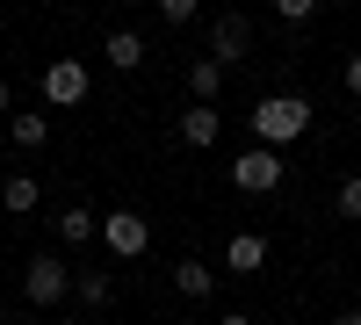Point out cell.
Returning <instances> with one entry per match:
<instances>
[{"label": "cell", "instance_id": "obj_5", "mask_svg": "<svg viewBox=\"0 0 361 325\" xmlns=\"http://www.w3.org/2000/svg\"><path fill=\"white\" fill-rule=\"evenodd\" d=\"M246 51H253V22L246 15H217L209 22V58L231 73V66H246Z\"/></svg>", "mask_w": 361, "mask_h": 325}, {"label": "cell", "instance_id": "obj_2", "mask_svg": "<svg viewBox=\"0 0 361 325\" xmlns=\"http://www.w3.org/2000/svg\"><path fill=\"white\" fill-rule=\"evenodd\" d=\"M22 297L37 304V311H58V304L73 297V268H66L58 253H37V260H29V275H22Z\"/></svg>", "mask_w": 361, "mask_h": 325}, {"label": "cell", "instance_id": "obj_19", "mask_svg": "<svg viewBox=\"0 0 361 325\" xmlns=\"http://www.w3.org/2000/svg\"><path fill=\"white\" fill-rule=\"evenodd\" d=\"M347 94H354V102H361V51H354V58H347Z\"/></svg>", "mask_w": 361, "mask_h": 325}, {"label": "cell", "instance_id": "obj_1", "mask_svg": "<svg viewBox=\"0 0 361 325\" xmlns=\"http://www.w3.org/2000/svg\"><path fill=\"white\" fill-rule=\"evenodd\" d=\"M304 130H311V102L304 94H267L253 109V137L267 145V152H275V145H296Z\"/></svg>", "mask_w": 361, "mask_h": 325}, {"label": "cell", "instance_id": "obj_10", "mask_svg": "<svg viewBox=\"0 0 361 325\" xmlns=\"http://www.w3.org/2000/svg\"><path fill=\"white\" fill-rule=\"evenodd\" d=\"M102 51H109V66H116V73H137V66H145V37H137V29H109V44H102Z\"/></svg>", "mask_w": 361, "mask_h": 325}, {"label": "cell", "instance_id": "obj_16", "mask_svg": "<svg viewBox=\"0 0 361 325\" xmlns=\"http://www.w3.org/2000/svg\"><path fill=\"white\" fill-rule=\"evenodd\" d=\"M333 210L361 224V173H347V181H340V195H333Z\"/></svg>", "mask_w": 361, "mask_h": 325}, {"label": "cell", "instance_id": "obj_9", "mask_svg": "<svg viewBox=\"0 0 361 325\" xmlns=\"http://www.w3.org/2000/svg\"><path fill=\"white\" fill-rule=\"evenodd\" d=\"M217 130H224V116H217V109H188V116H180V137H188V152H209V145H217Z\"/></svg>", "mask_w": 361, "mask_h": 325}, {"label": "cell", "instance_id": "obj_15", "mask_svg": "<svg viewBox=\"0 0 361 325\" xmlns=\"http://www.w3.org/2000/svg\"><path fill=\"white\" fill-rule=\"evenodd\" d=\"M173 289H180V297H209V268H202V260H180V268H173Z\"/></svg>", "mask_w": 361, "mask_h": 325}, {"label": "cell", "instance_id": "obj_12", "mask_svg": "<svg viewBox=\"0 0 361 325\" xmlns=\"http://www.w3.org/2000/svg\"><path fill=\"white\" fill-rule=\"evenodd\" d=\"M73 297H80L87 311H109V304H116V275H109V268H87V275L73 282Z\"/></svg>", "mask_w": 361, "mask_h": 325}, {"label": "cell", "instance_id": "obj_8", "mask_svg": "<svg viewBox=\"0 0 361 325\" xmlns=\"http://www.w3.org/2000/svg\"><path fill=\"white\" fill-rule=\"evenodd\" d=\"M44 202V188H37V173H8V181H0V210L8 217H29Z\"/></svg>", "mask_w": 361, "mask_h": 325}, {"label": "cell", "instance_id": "obj_6", "mask_svg": "<svg viewBox=\"0 0 361 325\" xmlns=\"http://www.w3.org/2000/svg\"><path fill=\"white\" fill-rule=\"evenodd\" d=\"M102 246H109L116 260H137L145 246H152V224H145L137 210H116V217H102Z\"/></svg>", "mask_w": 361, "mask_h": 325}, {"label": "cell", "instance_id": "obj_14", "mask_svg": "<svg viewBox=\"0 0 361 325\" xmlns=\"http://www.w3.org/2000/svg\"><path fill=\"white\" fill-rule=\"evenodd\" d=\"M8 130H15L22 152H44V145H51V123H44V116H8Z\"/></svg>", "mask_w": 361, "mask_h": 325}, {"label": "cell", "instance_id": "obj_23", "mask_svg": "<svg viewBox=\"0 0 361 325\" xmlns=\"http://www.w3.org/2000/svg\"><path fill=\"white\" fill-rule=\"evenodd\" d=\"M58 325H80V318H58Z\"/></svg>", "mask_w": 361, "mask_h": 325}, {"label": "cell", "instance_id": "obj_22", "mask_svg": "<svg viewBox=\"0 0 361 325\" xmlns=\"http://www.w3.org/2000/svg\"><path fill=\"white\" fill-rule=\"evenodd\" d=\"M333 325H361V311H340V318H333Z\"/></svg>", "mask_w": 361, "mask_h": 325}, {"label": "cell", "instance_id": "obj_18", "mask_svg": "<svg viewBox=\"0 0 361 325\" xmlns=\"http://www.w3.org/2000/svg\"><path fill=\"white\" fill-rule=\"evenodd\" d=\"M275 15H282V22H311L318 0H275Z\"/></svg>", "mask_w": 361, "mask_h": 325}, {"label": "cell", "instance_id": "obj_11", "mask_svg": "<svg viewBox=\"0 0 361 325\" xmlns=\"http://www.w3.org/2000/svg\"><path fill=\"white\" fill-rule=\"evenodd\" d=\"M217 87H224V66H217V58H195V66H188V94H195V109H217Z\"/></svg>", "mask_w": 361, "mask_h": 325}, {"label": "cell", "instance_id": "obj_4", "mask_svg": "<svg viewBox=\"0 0 361 325\" xmlns=\"http://www.w3.org/2000/svg\"><path fill=\"white\" fill-rule=\"evenodd\" d=\"M87 94H94V80H87L80 58H51V66H44V102L51 109H80Z\"/></svg>", "mask_w": 361, "mask_h": 325}, {"label": "cell", "instance_id": "obj_13", "mask_svg": "<svg viewBox=\"0 0 361 325\" xmlns=\"http://www.w3.org/2000/svg\"><path fill=\"white\" fill-rule=\"evenodd\" d=\"M58 239H66V246H87V239H102V217L87 210V202H73V210L58 217Z\"/></svg>", "mask_w": 361, "mask_h": 325}, {"label": "cell", "instance_id": "obj_17", "mask_svg": "<svg viewBox=\"0 0 361 325\" xmlns=\"http://www.w3.org/2000/svg\"><path fill=\"white\" fill-rule=\"evenodd\" d=\"M159 22H166V29H188V22H195V0H159Z\"/></svg>", "mask_w": 361, "mask_h": 325}, {"label": "cell", "instance_id": "obj_3", "mask_svg": "<svg viewBox=\"0 0 361 325\" xmlns=\"http://www.w3.org/2000/svg\"><path fill=\"white\" fill-rule=\"evenodd\" d=\"M231 188H238V195H275V188H282V159L267 152V145L238 152V159H231Z\"/></svg>", "mask_w": 361, "mask_h": 325}, {"label": "cell", "instance_id": "obj_20", "mask_svg": "<svg viewBox=\"0 0 361 325\" xmlns=\"http://www.w3.org/2000/svg\"><path fill=\"white\" fill-rule=\"evenodd\" d=\"M217 325H253V318H246V311H224V318H217Z\"/></svg>", "mask_w": 361, "mask_h": 325}, {"label": "cell", "instance_id": "obj_7", "mask_svg": "<svg viewBox=\"0 0 361 325\" xmlns=\"http://www.w3.org/2000/svg\"><path fill=\"white\" fill-rule=\"evenodd\" d=\"M224 268L231 275H260L267 268V239H260V231H238V239L224 246Z\"/></svg>", "mask_w": 361, "mask_h": 325}, {"label": "cell", "instance_id": "obj_21", "mask_svg": "<svg viewBox=\"0 0 361 325\" xmlns=\"http://www.w3.org/2000/svg\"><path fill=\"white\" fill-rule=\"evenodd\" d=\"M8 109H15V94H8V80H0V116H8Z\"/></svg>", "mask_w": 361, "mask_h": 325}]
</instances>
